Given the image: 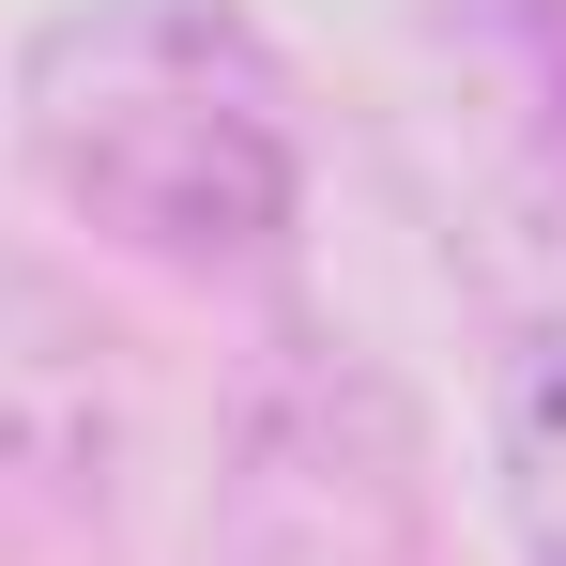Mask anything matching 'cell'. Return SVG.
<instances>
[{
    "label": "cell",
    "mask_w": 566,
    "mask_h": 566,
    "mask_svg": "<svg viewBox=\"0 0 566 566\" xmlns=\"http://www.w3.org/2000/svg\"><path fill=\"white\" fill-rule=\"evenodd\" d=\"M31 185L138 261H261L291 230V77L214 0H93L15 62Z\"/></svg>",
    "instance_id": "6da1fadb"
},
{
    "label": "cell",
    "mask_w": 566,
    "mask_h": 566,
    "mask_svg": "<svg viewBox=\"0 0 566 566\" xmlns=\"http://www.w3.org/2000/svg\"><path fill=\"white\" fill-rule=\"evenodd\" d=\"M505 521L536 566H566V322H536V353L505 368Z\"/></svg>",
    "instance_id": "7a4b0ae2"
}]
</instances>
